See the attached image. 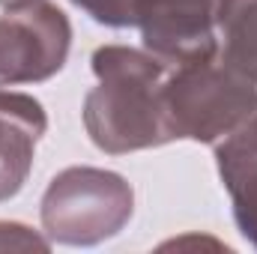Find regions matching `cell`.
I'll return each mask as SVG.
<instances>
[{"instance_id": "7", "label": "cell", "mask_w": 257, "mask_h": 254, "mask_svg": "<svg viewBox=\"0 0 257 254\" xmlns=\"http://www.w3.org/2000/svg\"><path fill=\"white\" fill-rule=\"evenodd\" d=\"M215 165L230 194L236 227L257 248V111L215 144Z\"/></svg>"}, {"instance_id": "8", "label": "cell", "mask_w": 257, "mask_h": 254, "mask_svg": "<svg viewBox=\"0 0 257 254\" xmlns=\"http://www.w3.org/2000/svg\"><path fill=\"white\" fill-rule=\"evenodd\" d=\"M218 51L257 84V0H221Z\"/></svg>"}, {"instance_id": "3", "label": "cell", "mask_w": 257, "mask_h": 254, "mask_svg": "<svg viewBox=\"0 0 257 254\" xmlns=\"http://www.w3.org/2000/svg\"><path fill=\"white\" fill-rule=\"evenodd\" d=\"M135 212L126 177L105 168H66L42 194V230L51 242L90 248L114 239Z\"/></svg>"}, {"instance_id": "1", "label": "cell", "mask_w": 257, "mask_h": 254, "mask_svg": "<svg viewBox=\"0 0 257 254\" xmlns=\"http://www.w3.org/2000/svg\"><path fill=\"white\" fill-rule=\"evenodd\" d=\"M96 87L84 96V129L111 156L174 144L162 87L171 63L147 48L102 45L90 57Z\"/></svg>"}, {"instance_id": "4", "label": "cell", "mask_w": 257, "mask_h": 254, "mask_svg": "<svg viewBox=\"0 0 257 254\" xmlns=\"http://www.w3.org/2000/svg\"><path fill=\"white\" fill-rule=\"evenodd\" d=\"M69 15L51 0H21L0 15V87L39 84L66 66Z\"/></svg>"}, {"instance_id": "6", "label": "cell", "mask_w": 257, "mask_h": 254, "mask_svg": "<svg viewBox=\"0 0 257 254\" xmlns=\"http://www.w3.org/2000/svg\"><path fill=\"white\" fill-rule=\"evenodd\" d=\"M45 129L48 114L39 99L0 90V200H9L24 189Z\"/></svg>"}, {"instance_id": "2", "label": "cell", "mask_w": 257, "mask_h": 254, "mask_svg": "<svg viewBox=\"0 0 257 254\" xmlns=\"http://www.w3.org/2000/svg\"><path fill=\"white\" fill-rule=\"evenodd\" d=\"M162 102L174 141L215 147L257 111V84L215 48L192 60L171 63Z\"/></svg>"}, {"instance_id": "5", "label": "cell", "mask_w": 257, "mask_h": 254, "mask_svg": "<svg viewBox=\"0 0 257 254\" xmlns=\"http://www.w3.org/2000/svg\"><path fill=\"white\" fill-rule=\"evenodd\" d=\"M221 0H135V27L144 48L183 63L218 48Z\"/></svg>"}, {"instance_id": "10", "label": "cell", "mask_w": 257, "mask_h": 254, "mask_svg": "<svg viewBox=\"0 0 257 254\" xmlns=\"http://www.w3.org/2000/svg\"><path fill=\"white\" fill-rule=\"evenodd\" d=\"M51 239L18 221H0V251H48Z\"/></svg>"}, {"instance_id": "11", "label": "cell", "mask_w": 257, "mask_h": 254, "mask_svg": "<svg viewBox=\"0 0 257 254\" xmlns=\"http://www.w3.org/2000/svg\"><path fill=\"white\" fill-rule=\"evenodd\" d=\"M12 3H21V0H0V6H12Z\"/></svg>"}, {"instance_id": "9", "label": "cell", "mask_w": 257, "mask_h": 254, "mask_svg": "<svg viewBox=\"0 0 257 254\" xmlns=\"http://www.w3.org/2000/svg\"><path fill=\"white\" fill-rule=\"evenodd\" d=\"M72 3L102 27L114 30L135 27V0H72Z\"/></svg>"}]
</instances>
